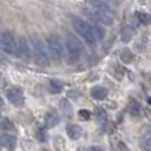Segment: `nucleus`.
Wrapping results in <instances>:
<instances>
[{"instance_id":"1","label":"nucleus","mask_w":151,"mask_h":151,"mask_svg":"<svg viewBox=\"0 0 151 151\" xmlns=\"http://www.w3.org/2000/svg\"><path fill=\"white\" fill-rule=\"evenodd\" d=\"M47 52L49 58L55 61H60L61 58L64 57V47H63V42H61L60 37L57 35H50V36L47 37Z\"/></svg>"},{"instance_id":"2","label":"nucleus","mask_w":151,"mask_h":151,"mask_svg":"<svg viewBox=\"0 0 151 151\" xmlns=\"http://www.w3.org/2000/svg\"><path fill=\"white\" fill-rule=\"evenodd\" d=\"M72 23H73L74 31L77 32L88 44H94V42H96V39H94L93 33H91V25L88 21L82 20V19H80V17H73Z\"/></svg>"},{"instance_id":"3","label":"nucleus","mask_w":151,"mask_h":151,"mask_svg":"<svg viewBox=\"0 0 151 151\" xmlns=\"http://www.w3.org/2000/svg\"><path fill=\"white\" fill-rule=\"evenodd\" d=\"M66 50H68V57L70 63H76L80 60L81 53H82V45L80 40L73 35H69L66 39Z\"/></svg>"},{"instance_id":"4","label":"nucleus","mask_w":151,"mask_h":151,"mask_svg":"<svg viewBox=\"0 0 151 151\" xmlns=\"http://www.w3.org/2000/svg\"><path fill=\"white\" fill-rule=\"evenodd\" d=\"M33 55L37 64H40V65L49 64V56H48L47 48H45L44 42L39 39H33Z\"/></svg>"},{"instance_id":"5","label":"nucleus","mask_w":151,"mask_h":151,"mask_svg":"<svg viewBox=\"0 0 151 151\" xmlns=\"http://www.w3.org/2000/svg\"><path fill=\"white\" fill-rule=\"evenodd\" d=\"M0 48L8 55H15L16 39L11 32H4L3 35H0Z\"/></svg>"},{"instance_id":"6","label":"nucleus","mask_w":151,"mask_h":151,"mask_svg":"<svg viewBox=\"0 0 151 151\" xmlns=\"http://www.w3.org/2000/svg\"><path fill=\"white\" fill-rule=\"evenodd\" d=\"M7 98L9 99V102L15 106L20 107L23 106L24 104V94H23V90L17 86H12L7 90Z\"/></svg>"},{"instance_id":"7","label":"nucleus","mask_w":151,"mask_h":151,"mask_svg":"<svg viewBox=\"0 0 151 151\" xmlns=\"http://www.w3.org/2000/svg\"><path fill=\"white\" fill-rule=\"evenodd\" d=\"M29 44L28 40L24 39V37H20L19 40H16V50L15 55L20 58H28L29 57Z\"/></svg>"},{"instance_id":"8","label":"nucleus","mask_w":151,"mask_h":151,"mask_svg":"<svg viewBox=\"0 0 151 151\" xmlns=\"http://www.w3.org/2000/svg\"><path fill=\"white\" fill-rule=\"evenodd\" d=\"M66 134L70 139H78L82 134V127L78 125H74V123H70V125L66 126Z\"/></svg>"},{"instance_id":"9","label":"nucleus","mask_w":151,"mask_h":151,"mask_svg":"<svg viewBox=\"0 0 151 151\" xmlns=\"http://www.w3.org/2000/svg\"><path fill=\"white\" fill-rule=\"evenodd\" d=\"M58 122H60V115L57 111H49L45 115V123L48 127H53V126L58 125Z\"/></svg>"},{"instance_id":"10","label":"nucleus","mask_w":151,"mask_h":151,"mask_svg":"<svg viewBox=\"0 0 151 151\" xmlns=\"http://www.w3.org/2000/svg\"><path fill=\"white\" fill-rule=\"evenodd\" d=\"M90 94H91V97H93L94 99H97V101H101V99L106 98L107 90L105 88H102V86H94V88L91 89Z\"/></svg>"},{"instance_id":"11","label":"nucleus","mask_w":151,"mask_h":151,"mask_svg":"<svg viewBox=\"0 0 151 151\" xmlns=\"http://www.w3.org/2000/svg\"><path fill=\"white\" fill-rule=\"evenodd\" d=\"M16 142V138L11 134H3L0 135V146L1 147H12Z\"/></svg>"},{"instance_id":"12","label":"nucleus","mask_w":151,"mask_h":151,"mask_svg":"<svg viewBox=\"0 0 151 151\" xmlns=\"http://www.w3.org/2000/svg\"><path fill=\"white\" fill-rule=\"evenodd\" d=\"M63 89H64V85L60 82V81H57V80H50L49 81V90L52 91L53 94L61 93Z\"/></svg>"},{"instance_id":"13","label":"nucleus","mask_w":151,"mask_h":151,"mask_svg":"<svg viewBox=\"0 0 151 151\" xmlns=\"http://www.w3.org/2000/svg\"><path fill=\"white\" fill-rule=\"evenodd\" d=\"M91 33H93L96 41H97V40H102V39H104V36H105V31H104V28H102L101 25L91 27Z\"/></svg>"},{"instance_id":"14","label":"nucleus","mask_w":151,"mask_h":151,"mask_svg":"<svg viewBox=\"0 0 151 151\" xmlns=\"http://www.w3.org/2000/svg\"><path fill=\"white\" fill-rule=\"evenodd\" d=\"M129 111H130L131 115H134V117H137V115H141L142 113V107L139 104H137V102H131L130 105H129Z\"/></svg>"},{"instance_id":"15","label":"nucleus","mask_w":151,"mask_h":151,"mask_svg":"<svg viewBox=\"0 0 151 151\" xmlns=\"http://www.w3.org/2000/svg\"><path fill=\"white\" fill-rule=\"evenodd\" d=\"M121 36H122V40L125 42L130 41V39L133 37V29H130V27H126V28H123L122 32H121Z\"/></svg>"},{"instance_id":"16","label":"nucleus","mask_w":151,"mask_h":151,"mask_svg":"<svg viewBox=\"0 0 151 151\" xmlns=\"http://www.w3.org/2000/svg\"><path fill=\"white\" fill-rule=\"evenodd\" d=\"M121 58H122L123 63H131V61H133V53L129 49H125L121 53Z\"/></svg>"},{"instance_id":"17","label":"nucleus","mask_w":151,"mask_h":151,"mask_svg":"<svg viewBox=\"0 0 151 151\" xmlns=\"http://www.w3.org/2000/svg\"><path fill=\"white\" fill-rule=\"evenodd\" d=\"M137 17H138V21L141 24H143V25H146L147 23H149V15L145 12H138L137 13Z\"/></svg>"},{"instance_id":"18","label":"nucleus","mask_w":151,"mask_h":151,"mask_svg":"<svg viewBox=\"0 0 151 151\" xmlns=\"http://www.w3.org/2000/svg\"><path fill=\"white\" fill-rule=\"evenodd\" d=\"M78 114H80V117L82 118V119H89V118L91 117V113L88 111V110H85V109H81L80 111H78Z\"/></svg>"},{"instance_id":"19","label":"nucleus","mask_w":151,"mask_h":151,"mask_svg":"<svg viewBox=\"0 0 151 151\" xmlns=\"http://www.w3.org/2000/svg\"><path fill=\"white\" fill-rule=\"evenodd\" d=\"M97 119L98 121H105L106 119V113L104 109H98L97 110Z\"/></svg>"},{"instance_id":"20","label":"nucleus","mask_w":151,"mask_h":151,"mask_svg":"<svg viewBox=\"0 0 151 151\" xmlns=\"http://www.w3.org/2000/svg\"><path fill=\"white\" fill-rule=\"evenodd\" d=\"M142 145H143V150L145 151H150V141L149 138H146L143 142H142Z\"/></svg>"},{"instance_id":"21","label":"nucleus","mask_w":151,"mask_h":151,"mask_svg":"<svg viewBox=\"0 0 151 151\" xmlns=\"http://www.w3.org/2000/svg\"><path fill=\"white\" fill-rule=\"evenodd\" d=\"M88 151H104L101 149V147H98V146H91V147H89Z\"/></svg>"}]
</instances>
